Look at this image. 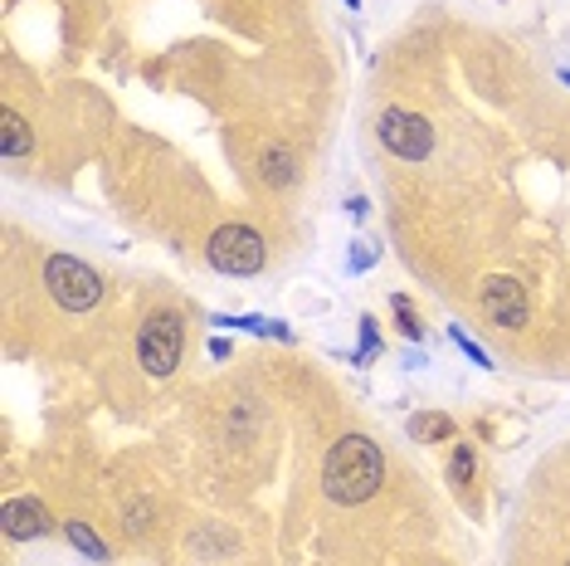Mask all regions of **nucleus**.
Here are the masks:
<instances>
[{"label":"nucleus","instance_id":"20e7f679","mask_svg":"<svg viewBox=\"0 0 570 566\" xmlns=\"http://www.w3.org/2000/svg\"><path fill=\"white\" fill-rule=\"evenodd\" d=\"M210 264L219 269V274H258L268 260V250H264V235L249 225H225V230H215L210 235Z\"/></svg>","mask_w":570,"mask_h":566},{"label":"nucleus","instance_id":"f257e3e1","mask_svg":"<svg viewBox=\"0 0 570 566\" xmlns=\"http://www.w3.org/2000/svg\"><path fill=\"white\" fill-rule=\"evenodd\" d=\"M385 479V455L375 449V440L366 435H342L327 459H322V488H327L332 504H366L375 498V488Z\"/></svg>","mask_w":570,"mask_h":566},{"label":"nucleus","instance_id":"9d476101","mask_svg":"<svg viewBox=\"0 0 570 566\" xmlns=\"http://www.w3.org/2000/svg\"><path fill=\"white\" fill-rule=\"evenodd\" d=\"M63 533H69V543H73V547H79V552H83V557H88V562H108V547H102V543H98V533H94V527H88V523H79V518H69V527H63Z\"/></svg>","mask_w":570,"mask_h":566},{"label":"nucleus","instance_id":"1a4fd4ad","mask_svg":"<svg viewBox=\"0 0 570 566\" xmlns=\"http://www.w3.org/2000/svg\"><path fill=\"white\" fill-rule=\"evenodd\" d=\"M258 172H264V182H268V186H293V182H297V162H293V152H288V147H278V142L264 152V166H258Z\"/></svg>","mask_w":570,"mask_h":566},{"label":"nucleus","instance_id":"f03ea898","mask_svg":"<svg viewBox=\"0 0 570 566\" xmlns=\"http://www.w3.org/2000/svg\"><path fill=\"white\" fill-rule=\"evenodd\" d=\"M45 283L63 313H88V308L102 303V279L83 260H73V254H55L45 264Z\"/></svg>","mask_w":570,"mask_h":566},{"label":"nucleus","instance_id":"39448f33","mask_svg":"<svg viewBox=\"0 0 570 566\" xmlns=\"http://www.w3.org/2000/svg\"><path fill=\"white\" fill-rule=\"evenodd\" d=\"M381 142L405 162H424L434 152V127L420 118V113H405V108H385L381 123H375Z\"/></svg>","mask_w":570,"mask_h":566},{"label":"nucleus","instance_id":"f8f14e48","mask_svg":"<svg viewBox=\"0 0 570 566\" xmlns=\"http://www.w3.org/2000/svg\"><path fill=\"white\" fill-rule=\"evenodd\" d=\"M449 474H453V484H469V479H473V449H469V445H459V449H453Z\"/></svg>","mask_w":570,"mask_h":566},{"label":"nucleus","instance_id":"6e6552de","mask_svg":"<svg viewBox=\"0 0 570 566\" xmlns=\"http://www.w3.org/2000/svg\"><path fill=\"white\" fill-rule=\"evenodd\" d=\"M0 152H6V162H20V157H30L35 152V133H30V123H24L16 108L0 113Z\"/></svg>","mask_w":570,"mask_h":566},{"label":"nucleus","instance_id":"7ed1b4c3","mask_svg":"<svg viewBox=\"0 0 570 566\" xmlns=\"http://www.w3.org/2000/svg\"><path fill=\"white\" fill-rule=\"evenodd\" d=\"M180 347H186V328H180V313H151L137 332V362L147 377H171L180 362Z\"/></svg>","mask_w":570,"mask_h":566},{"label":"nucleus","instance_id":"0eeeda50","mask_svg":"<svg viewBox=\"0 0 570 566\" xmlns=\"http://www.w3.org/2000/svg\"><path fill=\"white\" fill-rule=\"evenodd\" d=\"M0 533H6L10 543H35V537L55 533V518H49V508L40 498H10L6 518H0Z\"/></svg>","mask_w":570,"mask_h":566},{"label":"nucleus","instance_id":"ddd939ff","mask_svg":"<svg viewBox=\"0 0 570 566\" xmlns=\"http://www.w3.org/2000/svg\"><path fill=\"white\" fill-rule=\"evenodd\" d=\"M453 342H459V347H463V352H469V357H473V362H478V367H492V362H488V352H483V347H478L473 338H463V328H453Z\"/></svg>","mask_w":570,"mask_h":566},{"label":"nucleus","instance_id":"423d86ee","mask_svg":"<svg viewBox=\"0 0 570 566\" xmlns=\"http://www.w3.org/2000/svg\"><path fill=\"white\" fill-rule=\"evenodd\" d=\"M478 308H483V318L492 328H527V293H522V283L508 279V274H492L483 283V293H478Z\"/></svg>","mask_w":570,"mask_h":566},{"label":"nucleus","instance_id":"9b49d317","mask_svg":"<svg viewBox=\"0 0 570 566\" xmlns=\"http://www.w3.org/2000/svg\"><path fill=\"white\" fill-rule=\"evenodd\" d=\"M410 435H414V440H449L453 420L449 416H414L410 420Z\"/></svg>","mask_w":570,"mask_h":566},{"label":"nucleus","instance_id":"4468645a","mask_svg":"<svg viewBox=\"0 0 570 566\" xmlns=\"http://www.w3.org/2000/svg\"><path fill=\"white\" fill-rule=\"evenodd\" d=\"M346 6H352V10H361V0H346Z\"/></svg>","mask_w":570,"mask_h":566}]
</instances>
